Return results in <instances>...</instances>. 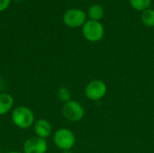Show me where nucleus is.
<instances>
[{"label":"nucleus","mask_w":154,"mask_h":153,"mask_svg":"<svg viewBox=\"0 0 154 153\" xmlns=\"http://www.w3.org/2000/svg\"><path fill=\"white\" fill-rule=\"evenodd\" d=\"M33 131L35 136L46 140L52 133V126L46 119H38L33 124Z\"/></svg>","instance_id":"8"},{"label":"nucleus","mask_w":154,"mask_h":153,"mask_svg":"<svg viewBox=\"0 0 154 153\" xmlns=\"http://www.w3.org/2000/svg\"><path fill=\"white\" fill-rule=\"evenodd\" d=\"M87 14L79 8H71L63 14V22L69 28H79L87 22Z\"/></svg>","instance_id":"6"},{"label":"nucleus","mask_w":154,"mask_h":153,"mask_svg":"<svg viewBox=\"0 0 154 153\" xmlns=\"http://www.w3.org/2000/svg\"><path fill=\"white\" fill-rule=\"evenodd\" d=\"M14 97L8 94L2 92L0 93V116H3L14 108Z\"/></svg>","instance_id":"9"},{"label":"nucleus","mask_w":154,"mask_h":153,"mask_svg":"<svg viewBox=\"0 0 154 153\" xmlns=\"http://www.w3.org/2000/svg\"><path fill=\"white\" fill-rule=\"evenodd\" d=\"M10 2L11 0H0V12L5 10L9 6Z\"/></svg>","instance_id":"14"},{"label":"nucleus","mask_w":154,"mask_h":153,"mask_svg":"<svg viewBox=\"0 0 154 153\" xmlns=\"http://www.w3.org/2000/svg\"><path fill=\"white\" fill-rule=\"evenodd\" d=\"M11 120L17 128L26 130L33 126L35 123V115L32 110L28 106H19L12 110Z\"/></svg>","instance_id":"1"},{"label":"nucleus","mask_w":154,"mask_h":153,"mask_svg":"<svg viewBox=\"0 0 154 153\" xmlns=\"http://www.w3.org/2000/svg\"><path fill=\"white\" fill-rule=\"evenodd\" d=\"M141 20L143 23L147 27H154V9L148 8L142 12Z\"/></svg>","instance_id":"11"},{"label":"nucleus","mask_w":154,"mask_h":153,"mask_svg":"<svg viewBox=\"0 0 154 153\" xmlns=\"http://www.w3.org/2000/svg\"><path fill=\"white\" fill-rule=\"evenodd\" d=\"M7 153H23V152H20V151H9V152Z\"/></svg>","instance_id":"16"},{"label":"nucleus","mask_w":154,"mask_h":153,"mask_svg":"<svg viewBox=\"0 0 154 153\" xmlns=\"http://www.w3.org/2000/svg\"><path fill=\"white\" fill-rule=\"evenodd\" d=\"M62 116L70 123H78L81 121L85 115L84 106L77 100H70L63 104L61 109Z\"/></svg>","instance_id":"3"},{"label":"nucleus","mask_w":154,"mask_h":153,"mask_svg":"<svg viewBox=\"0 0 154 153\" xmlns=\"http://www.w3.org/2000/svg\"><path fill=\"white\" fill-rule=\"evenodd\" d=\"M128 2L133 9L140 12L150 8V5L152 4V0H128Z\"/></svg>","instance_id":"12"},{"label":"nucleus","mask_w":154,"mask_h":153,"mask_svg":"<svg viewBox=\"0 0 154 153\" xmlns=\"http://www.w3.org/2000/svg\"><path fill=\"white\" fill-rule=\"evenodd\" d=\"M47 151V141L37 136L27 139L23 145V153H46Z\"/></svg>","instance_id":"7"},{"label":"nucleus","mask_w":154,"mask_h":153,"mask_svg":"<svg viewBox=\"0 0 154 153\" xmlns=\"http://www.w3.org/2000/svg\"><path fill=\"white\" fill-rule=\"evenodd\" d=\"M107 92L106 84L101 79H93L85 87V96L90 101L101 100Z\"/></svg>","instance_id":"5"},{"label":"nucleus","mask_w":154,"mask_h":153,"mask_svg":"<svg viewBox=\"0 0 154 153\" xmlns=\"http://www.w3.org/2000/svg\"><path fill=\"white\" fill-rule=\"evenodd\" d=\"M71 96H72L71 91L67 87H61L57 91V97L63 104L70 101L71 100Z\"/></svg>","instance_id":"13"},{"label":"nucleus","mask_w":154,"mask_h":153,"mask_svg":"<svg viewBox=\"0 0 154 153\" xmlns=\"http://www.w3.org/2000/svg\"><path fill=\"white\" fill-rule=\"evenodd\" d=\"M61 153H72L71 151H63Z\"/></svg>","instance_id":"17"},{"label":"nucleus","mask_w":154,"mask_h":153,"mask_svg":"<svg viewBox=\"0 0 154 153\" xmlns=\"http://www.w3.org/2000/svg\"><path fill=\"white\" fill-rule=\"evenodd\" d=\"M83 37L90 42L101 41L105 35V28L99 21L87 20L82 26Z\"/></svg>","instance_id":"4"},{"label":"nucleus","mask_w":154,"mask_h":153,"mask_svg":"<svg viewBox=\"0 0 154 153\" xmlns=\"http://www.w3.org/2000/svg\"><path fill=\"white\" fill-rule=\"evenodd\" d=\"M104 14H105V11L102 5L98 4H94L88 8L87 15L88 16L89 20L100 22V20L104 17Z\"/></svg>","instance_id":"10"},{"label":"nucleus","mask_w":154,"mask_h":153,"mask_svg":"<svg viewBox=\"0 0 154 153\" xmlns=\"http://www.w3.org/2000/svg\"><path fill=\"white\" fill-rule=\"evenodd\" d=\"M53 143L56 148L63 151H71L76 144V135L69 128H60L53 134Z\"/></svg>","instance_id":"2"},{"label":"nucleus","mask_w":154,"mask_h":153,"mask_svg":"<svg viewBox=\"0 0 154 153\" xmlns=\"http://www.w3.org/2000/svg\"><path fill=\"white\" fill-rule=\"evenodd\" d=\"M4 87H5V83H4V80L0 78V93H2V90L4 89Z\"/></svg>","instance_id":"15"}]
</instances>
